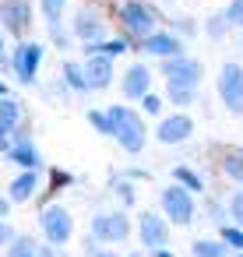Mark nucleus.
<instances>
[{
  "label": "nucleus",
  "mask_w": 243,
  "mask_h": 257,
  "mask_svg": "<svg viewBox=\"0 0 243 257\" xmlns=\"http://www.w3.org/2000/svg\"><path fill=\"white\" fill-rule=\"evenodd\" d=\"M109 123H113V138L127 148V152H141L145 148V123L134 109L127 106H113L109 109Z\"/></svg>",
  "instance_id": "nucleus-1"
},
{
  "label": "nucleus",
  "mask_w": 243,
  "mask_h": 257,
  "mask_svg": "<svg viewBox=\"0 0 243 257\" xmlns=\"http://www.w3.org/2000/svg\"><path fill=\"white\" fill-rule=\"evenodd\" d=\"M218 95L225 102L229 113L243 116V67L239 64H225L218 74Z\"/></svg>",
  "instance_id": "nucleus-2"
},
{
  "label": "nucleus",
  "mask_w": 243,
  "mask_h": 257,
  "mask_svg": "<svg viewBox=\"0 0 243 257\" xmlns=\"http://www.w3.org/2000/svg\"><path fill=\"white\" fill-rule=\"evenodd\" d=\"M43 232H46V239L50 243H67L71 239V232H74V222H71V211H64L60 204H50L46 211H43Z\"/></svg>",
  "instance_id": "nucleus-3"
},
{
  "label": "nucleus",
  "mask_w": 243,
  "mask_h": 257,
  "mask_svg": "<svg viewBox=\"0 0 243 257\" xmlns=\"http://www.w3.org/2000/svg\"><path fill=\"white\" fill-rule=\"evenodd\" d=\"M120 18H124V25L134 32V36H152L155 32V15L145 8V4H138V0H127V4H120Z\"/></svg>",
  "instance_id": "nucleus-4"
},
{
  "label": "nucleus",
  "mask_w": 243,
  "mask_h": 257,
  "mask_svg": "<svg viewBox=\"0 0 243 257\" xmlns=\"http://www.w3.org/2000/svg\"><path fill=\"white\" fill-rule=\"evenodd\" d=\"M162 208L176 225H187L194 218V201H190V190H183V187H169L162 194Z\"/></svg>",
  "instance_id": "nucleus-5"
},
{
  "label": "nucleus",
  "mask_w": 243,
  "mask_h": 257,
  "mask_svg": "<svg viewBox=\"0 0 243 257\" xmlns=\"http://www.w3.org/2000/svg\"><path fill=\"white\" fill-rule=\"evenodd\" d=\"M127 232H131V225H127L124 215H99L92 222V236L102 239V243H120Z\"/></svg>",
  "instance_id": "nucleus-6"
},
{
  "label": "nucleus",
  "mask_w": 243,
  "mask_h": 257,
  "mask_svg": "<svg viewBox=\"0 0 243 257\" xmlns=\"http://www.w3.org/2000/svg\"><path fill=\"white\" fill-rule=\"evenodd\" d=\"M0 18H4L8 32H15V36H25L32 11H29V4H25V0H4V8H0Z\"/></svg>",
  "instance_id": "nucleus-7"
},
{
  "label": "nucleus",
  "mask_w": 243,
  "mask_h": 257,
  "mask_svg": "<svg viewBox=\"0 0 243 257\" xmlns=\"http://www.w3.org/2000/svg\"><path fill=\"white\" fill-rule=\"evenodd\" d=\"M138 232H141V243H145L148 250H159V246H166V239H169V229H166V222H162L159 215H141Z\"/></svg>",
  "instance_id": "nucleus-8"
},
{
  "label": "nucleus",
  "mask_w": 243,
  "mask_h": 257,
  "mask_svg": "<svg viewBox=\"0 0 243 257\" xmlns=\"http://www.w3.org/2000/svg\"><path fill=\"white\" fill-rule=\"evenodd\" d=\"M148 88H152V71H148L145 64L127 67V74H124V95H127V99H145Z\"/></svg>",
  "instance_id": "nucleus-9"
},
{
  "label": "nucleus",
  "mask_w": 243,
  "mask_h": 257,
  "mask_svg": "<svg viewBox=\"0 0 243 257\" xmlns=\"http://www.w3.org/2000/svg\"><path fill=\"white\" fill-rule=\"evenodd\" d=\"M39 60H43V46L25 43V46L15 53V71H18V78H22V81H32L36 71H39Z\"/></svg>",
  "instance_id": "nucleus-10"
},
{
  "label": "nucleus",
  "mask_w": 243,
  "mask_h": 257,
  "mask_svg": "<svg viewBox=\"0 0 243 257\" xmlns=\"http://www.w3.org/2000/svg\"><path fill=\"white\" fill-rule=\"evenodd\" d=\"M85 74H88V88H106L113 81V64L106 53H88V64H85Z\"/></svg>",
  "instance_id": "nucleus-11"
},
{
  "label": "nucleus",
  "mask_w": 243,
  "mask_h": 257,
  "mask_svg": "<svg viewBox=\"0 0 243 257\" xmlns=\"http://www.w3.org/2000/svg\"><path fill=\"white\" fill-rule=\"evenodd\" d=\"M162 71H166L169 81H187V85H197V78H201V67L187 57H166Z\"/></svg>",
  "instance_id": "nucleus-12"
},
{
  "label": "nucleus",
  "mask_w": 243,
  "mask_h": 257,
  "mask_svg": "<svg viewBox=\"0 0 243 257\" xmlns=\"http://www.w3.org/2000/svg\"><path fill=\"white\" fill-rule=\"evenodd\" d=\"M190 131H194V123H190V116H169V120H162L159 123V141L162 145H180V141H187L190 138Z\"/></svg>",
  "instance_id": "nucleus-13"
},
{
  "label": "nucleus",
  "mask_w": 243,
  "mask_h": 257,
  "mask_svg": "<svg viewBox=\"0 0 243 257\" xmlns=\"http://www.w3.org/2000/svg\"><path fill=\"white\" fill-rule=\"evenodd\" d=\"M74 32H78L85 43H95V39H102V18H99L95 11H78Z\"/></svg>",
  "instance_id": "nucleus-14"
},
{
  "label": "nucleus",
  "mask_w": 243,
  "mask_h": 257,
  "mask_svg": "<svg viewBox=\"0 0 243 257\" xmlns=\"http://www.w3.org/2000/svg\"><path fill=\"white\" fill-rule=\"evenodd\" d=\"M145 50L155 53V57H180V43L173 36H166V32H152L145 39Z\"/></svg>",
  "instance_id": "nucleus-15"
},
{
  "label": "nucleus",
  "mask_w": 243,
  "mask_h": 257,
  "mask_svg": "<svg viewBox=\"0 0 243 257\" xmlns=\"http://www.w3.org/2000/svg\"><path fill=\"white\" fill-rule=\"evenodd\" d=\"M36 194V173H25L11 183V201H29Z\"/></svg>",
  "instance_id": "nucleus-16"
},
{
  "label": "nucleus",
  "mask_w": 243,
  "mask_h": 257,
  "mask_svg": "<svg viewBox=\"0 0 243 257\" xmlns=\"http://www.w3.org/2000/svg\"><path fill=\"white\" fill-rule=\"evenodd\" d=\"M18 120H22V106L15 99H0V123L11 131V127H18Z\"/></svg>",
  "instance_id": "nucleus-17"
},
{
  "label": "nucleus",
  "mask_w": 243,
  "mask_h": 257,
  "mask_svg": "<svg viewBox=\"0 0 243 257\" xmlns=\"http://www.w3.org/2000/svg\"><path fill=\"white\" fill-rule=\"evenodd\" d=\"M169 99H173L176 106H190V102H194V85H187V81H169Z\"/></svg>",
  "instance_id": "nucleus-18"
},
{
  "label": "nucleus",
  "mask_w": 243,
  "mask_h": 257,
  "mask_svg": "<svg viewBox=\"0 0 243 257\" xmlns=\"http://www.w3.org/2000/svg\"><path fill=\"white\" fill-rule=\"evenodd\" d=\"M18 166H39V155H36V148L29 145V141H22V145H15L11 152H8Z\"/></svg>",
  "instance_id": "nucleus-19"
},
{
  "label": "nucleus",
  "mask_w": 243,
  "mask_h": 257,
  "mask_svg": "<svg viewBox=\"0 0 243 257\" xmlns=\"http://www.w3.org/2000/svg\"><path fill=\"white\" fill-rule=\"evenodd\" d=\"M194 257H225V246L215 239H197L194 243Z\"/></svg>",
  "instance_id": "nucleus-20"
},
{
  "label": "nucleus",
  "mask_w": 243,
  "mask_h": 257,
  "mask_svg": "<svg viewBox=\"0 0 243 257\" xmlns=\"http://www.w3.org/2000/svg\"><path fill=\"white\" fill-rule=\"evenodd\" d=\"M64 74H67L71 88H78V92H85V88H88V74H85L78 64H67V67H64Z\"/></svg>",
  "instance_id": "nucleus-21"
},
{
  "label": "nucleus",
  "mask_w": 243,
  "mask_h": 257,
  "mask_svg": "<svg viewBox=\"0 0 243 257\" xmlns=\"http://www.w3.org/2000/svg\"><path fill=\"white\" fill-rule=\"evenodd\" d=\"M64 4H67V0H43V15H46V22H50L53 29H57V22H60Z\"/></svg>",
  "instance_id": "nucleus-22"
},
{
  "label": "nucleus",
  "mask_w": 243,
  "mask_h": 257,
  "mask_svg": "<svg viewBox=\"0 0 243 257\" xmlns=\"http://www.w3.org/2000/svg\"><path fill=\"white\" fill-rule=\"evenodd\" d=\"M173 176H176V180H180V183H183L187 190H201V180H197V176H194L190 169H183V166H176V169H173Z\"/></svg>",
  "instance_id": "nucleus-23"
},
{
  "label": "nucleus",
  "mask_w": 243,
  "mask_h": 257,
  "mask_svg": "<svg viewBox=\"0 0 243 257\" xmlns=\"http://www.w3.org/2000/svg\"><path fill=\"white\" fill-rule=\"evenodd\" d=\"M225 173L243 183V155H229V159H225Z\"/></svg>",
  "instance_id": "nucleus-24"
},
{
  "label": "nucleus",
  "mask_w": 243,
  "mask_h": 257,
  "mask_svg": "<svg viewBox=\"0 0 243 257\" xmlns=\"http://www.w3.org/2000/svg\"><path fill=\"white\" fill-rule=\"evenodd\" d=\"M225 22L243 29V0H232V4H229V11H225Z\"/></svg>",
  "instance_id": "nucleus-25"
},
{
  "label": "nucleus",
  "mask_w": 243,
  "mask_h": 257,
  "mask_svg": "<svg viewBox=\"0 0 243 257\" xmlns=\"http://www.w3.org/2000/svg\"><path fill=\"white\" fill-rule=\"evenodd\" d=\"M222 239H225L229 246L243 250V229H232V225H225V229H222Z\"/></svg>",
  "instance_id": "nucleus-26"
},
{
  "label": "nucleus",
  "mask_w": 243,
  "mask_h": 257,
  "mask_svg": "<svg viewBox=\"0 0 243 257\" xmlns=\"http://www.w3.org/2000/svg\"><path fill=\"white\" fill-rule=\"evenodd\" d=\"M92 127H99L102 134H113V123H109V113H88Z\"/></svg>",
  "instance_id": "nucleus-27"
},
{
  "label": "nucleus",
  "mask_w": 243,
  "mask_h": 257,
  "mask_svg": "<svg viewBox=\"0 0 243 257\" xmlns=\"http://www.w3.org/2000/svg\"><path fill=\"white\" fill-rule=\"evenodd\" d=\"M229 211H232V218H236V222H243V190H239V194H232Z\"/></svg>",
  "instance_id": "nucleus-28"
},
{
  "label": "nucleus",
  "mask_w": 243,
  "mask_h": 257,
  "mask_svg": "<svg viewBox=\"0 0 243 257\" xmlns=\"http://www.w3.org/2000/svg\"><path fill=\"white\" fill-rule=\"evenodd\" d=\"M145 109H148V113H159V109H162L159 95H152V92H148V95H145Z\"/></svg>",
  "instance_id": "nucleus-29"
},
{
  "label": "nucleus",
  "mask_w": 243,
  "mask_h": 257,
  "mask_svg": "<svg viewBox=\"0 0 243 257\" xmlns=\"http://www.w3.org/2000/svg\"><path fill=\"white\" fill-rule=\"evenodd\" d=\"M22 253H32V243H29V239H18L15 250H11V257H22Z\"/></svg>",
  "instance_id": "nucleus-30"
},
{
  "label": "nucleus",
  "mask_w": 243,
  "mask_h": 257,
  "mask_svg": "<svg viewBox=\"0 0 243 257\" xmlns=\"http://www.w3.org/2000/svg\"><path fill=\"white\" fill-rule=\"evenodd\" d=\"M11 239V225L8 222H0V243H8Z\"/></svg>",
  "instance_id": "nucleus-31"
},
{
  "label": "nucleus",
  "mask_w": 243,
  "mask_h": 257,
  "mask_svg": "<svg viewBox=\"0 0 243 257\" xmlns=\"http://www.w3.org/2000/svg\"><path fill=\"white\" fill-rule=\"evenodd\" d=\"M0 148H8V127L0 123Z\"/></svg>",
  "instance_id": "nucleus-32"
},
{
  "label": "nucleus",
  "mask_w": 243,
  "mask_h": 257,
  "mask_svg": "<svg viewBox=\"0 0 243 257\" xmlns=\"http://www.w3.org/2000/svg\"><path fill=\"white\" fill-rule=\"evenodd\" d=\"M4 215H8V201H4V197H0V218H4Z\"/></svg>",
  "instance_id": "nucleus-33"
},
{
  "label": "nucleus",
  "mask_w": 243,
  "mask_h": 257,
  "mask_svg": "<svg viewBox=\"0 0 243 257\" xmlns=\"http://www.w3.org/2000/svg\"><path fill=\"white\" fill-rule=\"evenodd\" d=\"M4 92H8V88H4V81H0V99H4Z\"/></svg>",
  "instance_id": "nucleus-34"
},
{
  "label": "nucleus",
  "mask_w": 243,
  "mask_h": 257,
  "mask_svg": "<svg viewBox=\"0 0 243 257\" xmlns=\"http://www.w3.org/2000/svg\"><path fill=\"white\" fill-rule=\"evenodd\" d=\"M22 257H36V250H32V253H22Z\"/></svg>",
  "instance_id": "nucleus-35"
},
{
  "label": "nucleus",
  "mask_w": 243,
  "mask_h": 257,
  "mask_svg": "<svg viewBox=\"0 0 243 257\" xmlns=\"http://www.w3.org/2000/svg\"><path fill=\"white\" fill-rule=\"evenodd\" d=\"M99 257H113V253H99Z\"/></svg>",
  "instance_id": "nucleus-36"
},
{
  "label": "nucleus",
  "mask_w": 243,
  "mask_h": 257,
  "mask_svg": "<svg viewBox=\"0 0 243 257\" xmlns=\"http://www.w3.org/2000/svg\"><path fill=\"white\" fill-rule=\"evenodd\" d=\"M0 50H4V43H0Z\"/></svg>",
  "instance_id": "nucleus-37"
},
{
  "label": "nucleus",
  "mask_w": 243,
  "mask_h": 257,
  "mask_svg": "<svg viewBox=\"0 0 243 257\" xmlns=\"http://www.w3.org/2000/svg\"><path fill=\"white\" fill-rule=\"evenodd\" d=\"M236 257H243V253H236Z\"/></svg>",
  "instance_id": "nucleus-38"
}]
</instances>
